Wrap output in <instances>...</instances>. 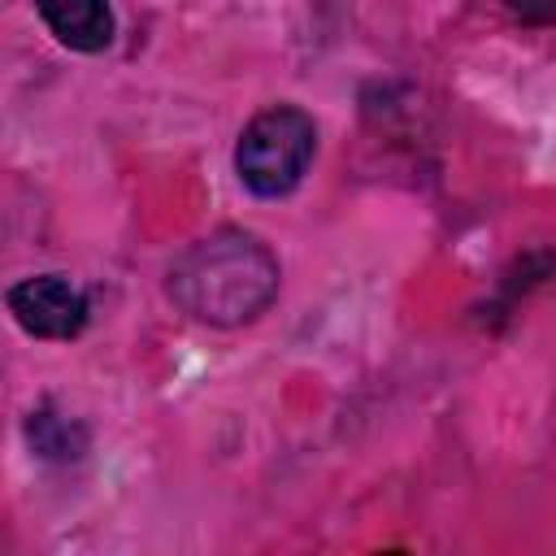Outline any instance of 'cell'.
I'll return each instance as SVG.
<instances>
[{
	"mask_svg": "<svg viewBox=\"0 0 556 556\" xmlns=\"http://www.w3.org/2000/svg\"><path fill=\"white\" fill-rule=\"evenodd\" d=\"M504 9L526 26H556V0H504Z\"/></svg>",
	"mask_w": 556,
	"mask_h": 556,
	"instance_id": "obj_6",
	"label": "cell"
},
{
	"mask_svg": "<svg viewBox=\"0 0 556 556\" xmlns=\"http://www.w3.org/2000/svg\"><path fill=\"white\" fill-rule=\"evenodd\" d=\"M9 313L30 339H74L83 334L91 308L87 295L65 274H35L9 287Z\"/></svg>",
	"mask_w": 556,
	"mask_h": 556,
	"instance_id": "obj_3",
	"label": "cell"
},
{
	"mask_svg": "<svg viewBox=\"0 0 556 556\" xmlns=\"http://www.w3.org/2000/svg\"><path fill=\"white\" fill-rule=\"evenodd\" d=\"M48 35L70 48V52H104L117 35V22H113V9L109 0H35Z\"/></svg>",
	"mask_w": 556,
	"mask_h": 556,
	"instance_id": "obj_4",
	"label": "cell"
},
{
	"mask_svg": "<svg viewBox=\"0 0 556 556\" xmlns=\"http://www.w3.org/2000/svg\"><path fill=\"white\" fill-rule=\"evenodd\" d=\"M317 152V126L300 104L261 109L235 143V174L261 200H282L300 187Z\"/></svg>",
	"mask_w": 556,
	"mask_h": 556,
	"instance_id": "obj_2",
	"label": "cell"
},
{
	"mask_svg": "<svg viewBox=\"0 0 556 556\" xmlns=\"http://www.w3.org/2000/svg\"><path fill=\"white\" fill-rule=\"evenodd\" d=\"M278 282H282V269L269 243H261L252 230H239V226H222L187 243L165 269L169 300L204 326L256 321L274 304Z\"/></svg>",
	"mask_w": 556,
	"mask_h": 556,
	"instance_id": "obj_1",
	"label": "cell"
},
{
	"mask_svg": "<svg viewBox=\"0 0 556 556\" xmlns=\"http://www.w3.org/2000/svg\"><path fill=\"white\" fill-rule=\"evenodd\" d=\"M26 439H30L35 456H43V460H78L87 452V430L74 417L56 413L52 404H43L26 417Z\"/></svg>",
	"mask_w": 556,
	"mask_h": 556,
	"instance_id": "obj_5",
	"label": "cell"
}]
</instances>
